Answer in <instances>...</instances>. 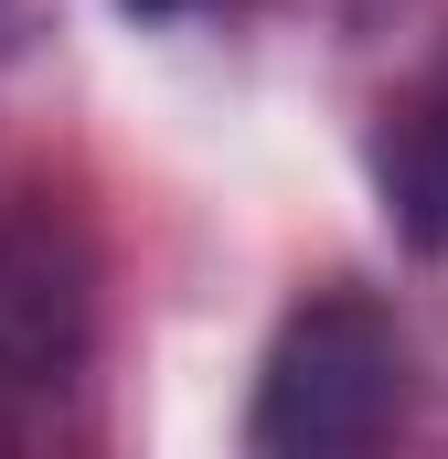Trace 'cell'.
Returning a JSON list of instances; mask_svg holds the SVG:
<instances>
[{
  "instance_id": "3",
  "label": "cell",
  "mask_w": 448,
  "mask_h": 459,
  "mask_svg": "<svg viewBox=\"0 0 448 459\" xmlns=\"http://www.w3.org/2000/svg\"><path fill=\"white\" fill-rule=\"evenodd\" d=\"M374 193L417 256H448V43L374 117Z\"/></svg>"
},
{
  "instance_id": "4",
  "label": "cell",
  "mask_w": 448,
  "mask_h": 459,
  "mask_svg": "<svg viewBox=\"0 0 448 459\" xmlns=\"http://www.w3.org/2000/svg\"><path fill=\"white\" fill-rule=\"evenodd\" d=\"M128 22H150V32H171V22H214V11H235V0H117Z\"/></svg>"
},
{
  "instance_id": "2",
  "label": "cell",
  "mask_w": 448,
  "mask_h": 459,
  "mask_svg": "<svg viewBox=\"0 0 448 459\" xmlns=\"http://www.w3.org/2000/svg\"><path fill=\"white\" fill-rule=\"evenodd\" d=\"M97 342V256L75 204L0 160V428H32Z\"/></svg>"
},
{
  "instance_id": "1",
  "label": "cell",
  "mask_w": 448,
  "mask_h": 459,
  "mask_svg": "<svg viewBox=\"0 0 448 459\" xmlns=\"http://www.w3.org/2000/svg\"><path fill=\"white\" fill-rule=\"evenodd\" d=\"M417 406V352L395 332L384 299L321 289L278 321V342L256 363V406H246V449L267 459H341L384 449Z\"/></svg>"
}]
</instances>
